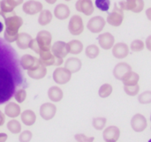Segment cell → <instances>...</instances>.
<instances>
[{"mask_svg": "<svg viewBox=\"0 0 151 142\" xmlns=\"http://www.w3.org/2000/svg\"><path fill=\"white\" fill-rule=\"evenodd\" d=\"M15 49L0 38V105L6 103L19 87H28Z\"/></svg>", "mask_w": 151, "mask_h": 142, "instance_id": "1", "label": "cell"}, {"mask_svg": "<svg viewBox=\"0 0 151 142\" xmlns=\"http://www.w3.org/2000/svg\"><path fill=\"white\" fill-rule=\"evenodd\" d=\"M4 19L6 27L4 34V40L9 43L16 42L19 34V29L23 25L22 18L17 16L15 12H12V14L6 16Z\"/></svg>", "mask_w": 151, "mask_h": 142, "instance_id": "2", "label": "cell"}, {"mask_svg": "<svg viewBox=\"0 0 151 142\" xmlns=\"http://www.w3.org/2000/svg\"><path fill=\"white\" fill-rule=\"evenodd\" d=\"M36 42L40 49V53L47 50H50L51 49V40L52 36L51 34L47 30H42L38 32L36 35Z\"/></svg>", "mask_w": 151, "mask_h": 142, "instance_id": "3", "label": "cell"}, {"mask_svg": "<svg viewBox=\"0 0 151 142\" xmlns=\"http://www.w3.org/2000/svg\"><path fill=\"white\" fill-rule=\"evenodd\" d=\"M119 4L123 11H131L134 13L142 12L145 6L143 0H122Z\"/></svg>", "mask_w": 151, "mask_h": 142, "instance_id": "4", "label": "cell"}, {"mask_svg": "<svg viewBox=\"0 0 151 142\" xmlns=\"http://www.w3.org/2000/svg\"><path fill=\"white\" fill-rule=\"evenodd\" d=\"M106 20L112 27H119L123 23L124 11L120 7L118 6L117 3L114 4V8L112 10V11L108 14Z\"/></svg>", "mask_w": 151, "mask_h": 142, "instance_id": "5", "label": "cell"}, {"mask_svg": "<svg viewBox=\"0 0 151 142\" xmlns=\"http://www.w3.org/2000/svg\"><path fill=\"white\" fill-rule=\"evenodd\" d=\"M23 3V0H1L0 15L4 19L6 16L14 12V8Z\"/></svg>", "mask_w": 151, "mask_h": 142, "instance_id": "6", "label": "cell"}, {"mask_svg": "<svg viewBox=\"0 0 151 142\" xmlns=\"http://www.w3.org/2000/svg\"><path fill=\"white\" fill-rule=\"evenodd\" d=\"M68 30L73 35H80L84 30V24L82 18L80 15H73L68 24Z\"/></svg>", "mask_w": 151, "mask_h": 142, "instance_id": "7", "label": "cell"}, {"mask_svg": "<svg viewBox=\"0 0 151 142\" xmlns=\"http://www.w3.org/2000/svg\"><path fill=\"white\" fill-rule=\"evenodd\" d=\"M72 79V72L65 67H58L53 72V80L57 84L64 85Z\"/></svg>", "mask_w": 151, "mask_h": 142, "instance_id": "8", "label": "cell"}, {"mask_svg": "<svg viewBox=\"0 0 151 142\" xmlns=\"http://www.w3.org/2000/svg\"><path fill=\"white\" fill-rule=\"evenodd\" d=\"M105 24L106 21L102 16H95L88 20L87 24V27L91 33L98 34L102 32V30L104 28Z\"/></svg>", "mask_w": 151, "mask_h": 142, "instance_id": "9", "label": "cell"}, {"mask_svg": "<svg viewBox=\"0 0 151 142\" xmlns=\"http://www.w3.org/2000/svg\"><path fill=\"white\" fill-rule=\"evenodd\" d=\"M148 126V122L146 118L140 114L137 113L135 114L132 119H131V127L133 128V130L136 133H142L143 132Z\"/></svg>", "mask_w": 151, "mask_h": 142, "instance_id": "10", "label": "cell"}, {"mask_svg": "<svg viewBox=\"0 0 151 142\" xmlns=\"http://www.w3.org/2000/svg\"><path fill=\"white\" fill-rule=\"evenodd\" d=\"M42 8H43L42 4L39 1H35V0L27 1L26 3L23 4L22 6L23 11L28 15H35L36 13L41 12L43 10Z\"/></svg>", "mask_w": 151, "mask_h": 142, "instance_id": "11", "label": "cell"}, {"mask_svg": "<svg viewBox=\"0 0 151 142\" xmlns=\"http://www.w3.org/2000/svg\"><path fill=\"white\" fill-rule=\"evenodd\" d=\"M19 64L23 70L29 71V70H33L35 67H37L40 65V62H39L38 58H36L31 55L25 54L21 57V58L19 60Z\"/></svg>", "mask_w": 151, "mask_h": 142, "instance_id": "12", "label": "cell"}, {"mask_svg": "<svg viewBox=\"0 0 151 142\" xmlns=\"http://www.w3.org/2000/svg\"><path fill=\"white\" fill-rule=\"evenodd\" d=\"M120 137V130L118 126H111L104 129L103 138L105 142H117Z\"/></svg>", "mask_w": 151, "mask_h": 142, "instance_id": "13", "label": "cell"}, {"mask_svg": "<svg viewBox=\"0 0 151 142\" xmlns=\"http://www.w3.org/2000/svg\"><path fill=\"white\" fill-rule=\"evenodd\" d=\"M51 52L54 55L55 57L58 58H64L67 56L68 49H67V43L62 41H58L56 42L52 46H51Z\"/></svg>", "mask_w": 151, "mask_h": 142, "instance_id": "14", "label": "cell"}, {"mask_svg": "<svg viewBox=\"0 0 151 142\" xmlns=\"http://www.w3.org/2000/svg\"><path fill=\"white\" fill-rule=\"evenodd\" d=\"M97 40H98V43H99L100 47L105 50L111 49L115 44L114 36L112 35V34H111L109 32L99 34Z\"/></svg>", "mask_w": 151, "mask_h": 142, "instance_id": "15", "label": "cell"}, {"mask_svg": "<svg viewBox=\"0 0 151 142\" xmlns=\"http://www.w3.org/2000/svg\"><path fill=\"white\" fill-rule=\"evenodd\" d=\"M57 113V107L53 103H45L40 108V116L44 120H50L52 119Z\"/></svg>", "mask_w": 151, "mask_h": 142, "instance_id": "16", "label": "cell"}, {"mask_svg": "<svg viewBox=\"0 0 151 142\" xmlns=\"http://www.w3.org/2000/svg\"><path fill=\"white\" fill-rule=\"evenodd\" d=\"M75 8L79 12L89 16L94 12V4L92 0H78L75 4Z\"/></svg>", "mask_w": 151, "mask_h": 142, "instance_id": "17", "label": "cell"}, {"mask_svg": "<svg viewBox=\"0 0 151 142\" xmlns=\"http://www.w3.org/2000/svg\"><path fill=\"white\" fill-rule=\"evenodd\" d=\"M129 54V47L125 42H118L112 47V55L118 59H123Z\"/></svg>", "mask_w": 151, "mask_h": 142, "instance_id": "18", "label": "cell"}, {"mask_svg": "<svg viewBox=\"0 0 151 142\" xmlns=\"http://www.w3.org/2000/svg\"><path fill=\"white\" fill-rule=\"evenodd\" d=\"M129 72H132V67L130 65H128L127 63L125 62H121L119 63L113 69V75L114 77L119 80H121L123 79V77Z\"/></svg>", "mask_w": 151, "mask_h": 142, "instance_id": "19", "label": "cell"}, {"mask_svg": "<svg viewBox=\"0 0 151 142\" xmlns=\"http://www.w3.org/2000/svg\"><path fill=\"white\" fill-rule=\"evenodd\" d=\"M70 9L66 4H58L55 9H54V15L57 19L63 20V19H66L67 18H69L70 16Z\"/></svg>", "mask_w": 151, "mask_h": 142, "instance_id": "20", "label": "cell"}, {"mask_svg": "<svg viewBox=\"0 0 151 142\" xmlns=\"http://www.w3.org/2000/svg\"><path fill=\"white\" fill-rule=\"evenodd\" d=\"M33 40L32 36L27 33H19L18 34L16 43L20 49H27L29 48L30 42Z\"/></svg>", "mask_w": 151, "mask_h": 142, "instance_id": "21", "label": "cell"}, {"mask_svg": "<svg viewBox=\"0 0 151 142\" xmlns=\"http://www.w3.org/2000/svg\"><path fill=\"white\" fill-rule=\"evenodd\" d=\"M39 56H40V57L38 58L39 59V62L43 66L46 67V66L54 65L56 58H55L54 55L52 54L51 50H47V51L41 52L39 54Z\"/></svg>", "mask_w": 151, "mask_h": 142, "instance_id": "22", "label": "cell"}, {"mask_svg": "<svg viewBox=\"0 0 151 142\" xmlns=\"http://www.w3.org/2000/svg\"><path fill=\"white\" fill-rule=\"evenodd\" d=\"M81 65H82V63H81V59H79L77 57H71L65 61V68H66L68 71H70L72 73H73V72H79L81 68Z\"/></svg>", "mask_w": 151, "mask_h": 142, "instance_id": "23", "label": "cell"}, {"mask_svg": "<svg viewBox=\"0 0 151 142\" xmlns=\"http://www.w3.org/2000/svg\"><path fill=\"white\" fill-rule=\"evenodd\" d=\"M27 74L31 79L34 80H41L42 78H44L47 74V69L45 66H43L42 65H39L37 67H35L33 70H29L27 71Z\"/></svg>", "mask_w": 151, "mask_h": 142, "instance_id": "24", "label": "cell"}, {"mask_svg": "<svg viewBox=\"0 0 151 142\" xmlns=\"http://www.w3.org/2000/svg\"><path fill=\"white\" fill-rule=\"evenodd\" d=\"M4 114L12 118H15L20 114V107L15 103H9L4 108Z\"/></svg>", "mask_w": 151, "mask_h": 142, "instance_id": "25", "label": "cell"}, {"mask_svg": "<svg viewBox=\"0 0 151 142\" xmlns=\"http://www.w3.org/2000/svg\"><path fill=\"white\" fill-rule=\"evenodd\" d=\"M140 80V75L134 72H127L121 80L124 86H134L137 85Z\"/></svg>", "mask_w": 151, "mask_h": 142, "instance_id": "26", "label": "cell"}, {"mask_svg": "<svg viewBox=\"0 0 151 142\" xmlns=\"http://www.w3.org/2000/svg\"><path fill=\"white\" fill-rule=\"evenodd\" d=\"M48 96H49L50 101H52L54 103H58L63 99L64 94H63V91L60 87H51L48 90Z\"/></svg>", "mask_w": 151, "mask_h": 142, "instance_id": "27", "label": "cell"}, {"mask_svg": "<svg viewBox=\"0 0 151 142\" xmlns=\"http://www.w3.org/2000/svg\"><path fill=\"white\" fill-rule=\"evenodd\" d=\"M21 121L24 125L26 126H33L35 121H36V116H35V113L33 111V110H27L25 111H23L21 113Z\"/></svg>", "mask_w": 151, "mask_h": 142, "instance_id": "28", "label": "cell"}, {"mask_svg": "<svg viewBox=\"0 0 151 142\" xmlns=\"http://www.w3.org/2000/svg\"><path fill=\"white\" fill-rule=\"evenodd\" d=\"M68 52L73 55H78L83 50V44L79 40H72L67 42Z\"/></svg>", "mask_w": 151, "mask_h": 142, "instance_id": "29", "label": "cell"}, {"mask_svg": "<svg viewBox=\"0 0 151 142\" xmlns=\"http://www.w3.org/2000/svg\"><path fill=\"white\" fill-rule=\"evenodd\" d=\"M52 13L49 10H42L40 12L39 18H38V22L41 26H47L50 24L52 20Z\"/></svg>", "mask_w": 151, "mask_h": 142, "instance_id": "30", "label": "cell"}, {"mask_svg": "<svg viewBox=\"0 0 151 142\" xmlns=\"http://www.w3.org/2000/svg\"><path fill=\"white\" fill-rule=\"evenodd\" d=\"M85 54L86 56L90 58V59H94V58H96L99 54H100V49L98 48L97 45L96 44H91V45H88L86 49H85Z\"/></svg>", "mask_w": 151, "mask_h": 142, "instance_id": "31", "label": "cell"}, {"mask_svg": "<svg viewBox=\"0 0 151 142\" xmlns=\"http://www.w3.org/2000/svg\"><path fill=\"white\" fill-rule=\"evenodd\" d=\"M112 91H113L112 86L111 84L105 83L100 87L99 91H98V95L101 98H107L111 95Z\"/></svg>", "mask_w": 151, "mask_h": 142, "instance_id": "32", "label": "cell"}, {"mask_svg": "<svg viewBox=\"0 0 151 142\" xmlns=\"http://www.w3.org/2000/svg\"><path fill=\"white\" fill-rule=\"evenodd\" d=\"M7 129L14 134H18L21 131V125L16 119H12L7 123Z\"/></svg>", "mask_w": 151, "mask_h": 142, "instance_id": "33", "label": "cell"}, {"mask_svg": "<svg viewBox=\"0 0 151 142\" xmlns=\"http://www.w3.org/2000/svg\"><path fill=\"white\" fill-rule=\"evenodd\" d=\"M106 123H107V119L105 118H93L92 125L96 130L101 131L105 127Z\"/></svg>", "mask_w": 151, "mask_h": 142, "instance_id": "34", "label": "cell"}, {"mask_svg": "<svg viewBox=\"0 0 151 142\" xmlns=\"http://www.w3.org/2000/svg\"><path fill=\"white\" fill-rule=\"evenodd\" d=\"M130 48H131V50L134 51V52H140V51H142L144 49L145 43H144L143 41L136 39V40L132 42V43L130 45Z\"/></svg>", "mask_w": 151, "mask_h": 142, "instance_id": "35", "label": "cell"}, {"mask_svg": "<svg viewBox=\"0 0 151 142\" xmlns=\"http://www.w3.org/2000/svg\"><path fill=\"white\" fill-rule=\"evenodd\" d=\"M95 5L98 10L102 11H108L111 6V1L110 0H96Z\"/></svg>", "mask_w": 151, "mask_h": 142, "instance_id": "36", "label": "cell"}, {"mask_svg": "<svg viewBox=\"0 0 151 142\" xmlns=\"http://www.w3.org/2000/svg\"><path fill=\"white\" fill-rule=\"evenodd\" d=\"M124 91L126 92L127 95L130 96H135L138 95L140 91V86L139 84L134 86H124Z\"/></svg>", "mask_w": 151, "mask_h": 142, "instance_id": "37", "label": "cell"}, {"mask_svg": "<svg viewBox=\"0 0 151 142\" xmlns=\"http://www.w3.org/2000/svg\"><path fill=\"white\" fill-rule=\"evenodd\" d=\"M138 101L142 104H149L151 103V91H145L139 95Z\"/></svg>", "mask_w": 151, "mask_h": 142, "instance_id": "38", "label": "cell"}, {"mask_svg": "<svg viewBox=\"0 0 151 142\" xmlns=\"http://www.w3.org/2000/svg\"><path fill=\"white\" fill-rule=\"evenodd\" d=\"M26 97H27V93L24 88H20L17 90L16 93L14 94V98L19 103H22L26 100Z\"/></svg>", "mask_w": 151, "mask_h": 142, "instance_id": "39", "label": "cell"}, {"mask_svg": "<svg viewBox=\"0 0 151 142\" xmlns=\"http://www.w3.org/2000/svg\"><path fill=\"white\" fill-rule=\"evenodd\" d=\"M75 140L78 142H94L95 137H88L85 134L78 133L74 136Z\"/></svg>", "mask_w": 151, "mask_h": 142, "instance_id": "40", "label": "cell"}, {"mask_svg": "<svg viewBox=\"0 0 151 142\" xmlns=\"http://www.w3.org/2000/svg\"><path fill=\"white\" fill-rule=\"evenodd\" d=\"M32 139V133L30 131H24L19 137V142H29Z\"/></svg>", "mask_w": 151, "mask_h": 142, "instance_id": "41", "label": "cell"}, {"mask_svg": "<svg viewBox=\"0 0 151 142\" xmlns=\"http://www.w3.org/2000/svg\"><path fill=\"white\" fill-rule=\"evenodd\" d=\"M29 48H30L33 51H35L36 54H38V55L40 54V49H39V46H38V44H37L35 39H33V40L31 41L30 45H29Z\"/></svg>", "mask_w": 151, "mask_h": 142, "instance_id": "42", "label": "cell"}, {"mask_svg": "<svg viewBox=\"0 0 151 142\" xmlns=\"http://www.w3.org/2000/svg\"><path fill=\"white\" fill-rule=\"evenodd\" d=\"M145 46H146V48L148 49V50L151 51V35L147 37L146 42H145Z\"/></svg>", "mask_w": 151, "mask_h": 142, "instance_id": "43", "label": "cell"}, {"mask_svg": "<svg viewBox=\"0 0 151 142\" xmlns=\"http://www.w3.org/2000/svg\"><path fill=\"white\" fill-rule=\"evenodd\" d=\"M7 138H8L7 134H5L4 133H0V142H5L6 140H7Z\"/></svg>", "mask_w": 151, "mask_h": 142, "instance_id": "44", "label": "cell"}, {"mask_svg": "<svg viewBox=\"0 0 151 142\" xmlns=\"http://www.w3.org/2000/svg\"><path fill=\"white\" fill-rule=\"evenodd\" d=\"M4 121H5V117H4V115L2 113V111L0 110V126L4 125Z\"/></svg>", "mask_w": 151, "mask_h": 142, "instance_id": "45", "label": "cell"}, {"mask_svg": "<svg viewBox=\"0 0 151 142\" xmlns=\"http://www.w3.org/2000/svg\"><path fill=\"white\" fill-rule=\"evenodd\" d=\"M146 16H147V18L151 21V7L150 8H148L146 10Z\"/></svg>", "mask_w": 151, "mask_h": 142, "instance_id": "46", "label": "cell"}, {"mask_svg": "<svg viewBox=\"0 0 151 142\" xmlns=\"http://www.w3.org/2000/svg\"><path fill=\"white\" fill-rule=\"evenodd\" d=\"M48 4H55L56 2H57V0H45Z\"/></svg>", "mask_w": 151, "mask_h": 142, "instance_id": "47", "label": "cell"}, {"mask_svg": "<svg viewBox=\"0 0 151 142\" xmlns=\"http://www.w3.org/2000/svg\"><path fill=\"white\" fill-rule=\"evenodd\" d=\"M3 29H4V25H3L2 22H0V33L3 31Z\"/></svg>", "mask_w": 151, "mask_h": 142, "instance_id": "48", "label": "cell"}, {"mask_svg": "<svg viewBox=\"0 0 151 142\" xmlns=\"http://www.w3.org/2000/svg\"><path fill=\"white\" fill-rule=\"evenodd\" d=\"M65 1H71V0H65Z\"/></svg>", "mask_w": 151, "mask_h": 142, "instance_id": "49", "label": "cell"}, {"mask_svg": "<svg viewBox=\"0 0 151 142\" xmlns=\"http://www.w3.org/2000/svg\"><path fill=\"white\" fill-rule=\"evenodd\" d=\"M149 142H151V139H150V141H149Z\"/></svg>", "mask_w": 151, "mask_h": 142, "instance_id": "50", "label": "cell"}, {"mask_svg": "<svg viewBox=\"0 0 151 142\" xmlns=\"http://www.w3.org/2000/svg\"><path fill=\"white\" fill-rule=\"evenodd\" d=\"M150 120H151V117H150Z\"/></svg>", "mask_w": 151, "mask_h": 142, "instance_id": "51", "label": "cell"}]
</instances>
